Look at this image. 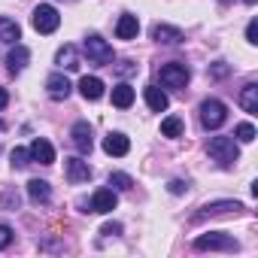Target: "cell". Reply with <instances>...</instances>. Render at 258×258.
<instances>
[{"label":"cell","instance_id":"cell-4","mask_svg":"<svg viewBox=\"0 0 258 258\" xmlns=\"http://www.w3.org/2000/svg\"><path fill=\"white\" fill-rule=\"evenodd\" d=\"M198 112H201V124L207 127V131H216V127H222L228 121V106L219 97H207Z\"/></svg>","mask_w":258,"mask_h":258},{"label":"cell","instance_id":"cell-25","mask_svg":"<svg viewBox=\"0 0 258 258\" xmlns=\"http://www.w3.org/2000/svg\"><path fill=\"white\" fill-rule=\"evenodd\" d=\"M234 134H237V143H252L255 140V124L252 121H240Z\"/></svg>","mask_w":258,"mask_h":258},{"label":"cell","instance_id":"cell-12","mask_svg":"<svg viewBox=\"0 0 258 258\" xmlns=\"http://www.w3.org/2000/svg\"><path fill=\"white\" fill-rule=\"evenodd\" d=\"M28 152H31V161H40V164H55V146H52L49 140H43V137H37V140L28 146Z\"/></svg>","mask_w":258,"mask_h":258},{"label":"cell","instance_id":"cell-6","mask_svg":"<svg viewBox=\"0 0 258 258\" xmlns=\"http://www.w3.org/2000/svg\"><path fill=\"white\" fill-rule=\"evenodd\" d=\"M31 22H34V31L37 34H55L58 25H61V16H58V10L52 4H40L34 10V19Z\"/></svg>","mask_w":258,"mask_h":258},{"label":"cell","instance_id":"cell-7","mask_svg":"<svg viewBox=\"0 0 258 258\" xmlns=\"http://www.w3.org/2000/svg\"><path fill=\"white\" fill-rule=\"evenodd\" d=\"M240 210H246L240 201H213V204L201 207V210L191 216V222H204V219H210V216H222V213H240Z\"/></svg>","mask_w":258,"mask_h":258},{"label":"cell","instance_id":"cell-2","mask_svg":"<svg viewBox=\"0 0 258 258\" xmlns=\"http://www.w3.org/2000/svg\"><path fill=\"white\" fill-rule=\"evenodd\" d=\"M82 52L88 55L91 64H97V67H112V46H109L100 34H88L85 43H82Z\"/></svg>","mask_w":258,"mask_h":258},{"label":"cell","instance_id":"cell-11","mask_svg":"<svg viewBox=\"0 0 258 258\" xmlns=\"http://www.w3.org/2000/svg\"><path fill=\"white\" fill-rule=\"evenodd\" d=\"M46 91H49L52 100H67L70 91H73V85H70V79H67L64 73H52V76L46 79Z\"/></svg>","mask_w":258,"mask_h":258},{"label":"cell","instance_id":"cell-18","mask_svg":"<svg viewBox=\"0 0 258 258\" xmlns=\"http://www.w3.org/2000/svg\"><path fill=\"white\" fill-rule=\"evenodd\" d=\"M79 94H82L85 100H100V97H103V82H100L97 76H82V79H79Z\"/></svg>","mask_w":258,"mask_h":258},{"label":"cell","instance_id":"cell-29","mask_svg":"<svg viewBox=\"0 0 258 258\" xmlns=\"http://www.w3.org/2000/svg\"><path fill=\"white\" fill-rule=\"evenodd\" d=\"M210 73H213V76H216V79H225V76H228V73H231V67H228V64H225V61H216V64H213V67H210Z\"/></svg>","mask_w":258,"mask_h":258},{"label":"cell","instance_id":"cell-28","mask_svg":"<svg viewBox=\"0 0 258 258\" xmlns=\"http://www.w3.org/2000/svg\"><path fill=\"white\" fill-rule=\"evenodd\" d=\"M13 237H16V234H13L10 225H0V249H7V246L13 243Z\"/></svg>","mask_w":258,"mask_h":258},{"label":"cell","instance_id":"cell-23","mask_svg":"<svg viewBox=\"0 0 258 258\" xmlns=\"http://www.w3.org/2000/svg\"><path fill=\"white\" fill-rule=\"evenodd\" d=\"M55 64H58V67H64V70H76V67H79L76 49H73V46H64V49L55 55Z\"/></svg>","mask_w":258,"mask_h":258},{"label":"cell","instance_id":"cell-15","mask_svg":"<svg viewBox=\"0 0 258 258\" xmlns=\"http://www.w3.org/2000/svg\"><path fill=\"white\" fill-rule=\"evenodd\" d=\"M152 40H155V43H164V46H176V43H182L185 37H182V31L173 28V25H155V28H152Z\"/></svg>","mask_w":258,"mask_h":258},{"label":"cell","instance_id":"cell-32","mask_svg":"<svg viewBox=\"0 0 258 258\" xmlns=\"http://www.w3.org/2000/svg\"><path fill=\"white\" fill-rule=\"evenodd\" d=\"M100 234H103V237H115V234H121V225H118V222L103 225V228H100Z\"/></svg>","mask_w":258,"mask_h":258},{"label":"cell","instance_id":"cell-10","mask_svg":"<svg viewBox=\"0 0 258 258\" xmlns=\"http://www.w3.org/2000/svg\"><path fill=\"white\" fill-rule=\"evenodd\" d=\"M103 152L106 155H115V158H124L127 152H131V140H127L121 131H112L103 137Z\"/></svg>","mask_w":258,"mask_h":258},{"label":"cell","instance_id":"cell-20","mask_svg":"<svg viewBox=\"0 0 258 258\" xmlns=\"http://www.w3.org/2000/svg\"><path fill=\"white\" fill-rule=\"evenodd\" d=\"M28 195H31L34 204H49L52 201V188H49L46 179H31L28 182Z\"/></svg>","mask_w":258,"mask_h":258},{"label":"cell","instance_id":"cell-14","mask_svg":"<svg viewBox=\"0 0 258 258\" xmlns=\"http://www.w3.org/2000/svg\"><path fill=\"white\" fill-rule=\"evenodd\" d=\"M137 34H140V22H137V16H131V13L118 16V22H115V37H118V40H134Z\"/></svg>","mask_w":258,"mask_h":258},{"label":"cell","instance_id":"cell-26","mask_svg":"<svg viewBox=\"0 0 258 258\" xmlns=\"http://www.w3.org/2000/svg\"><path fill=\"white\" fill-rule=\"evenodd\" d=\"M109 185L118 188V191H127V188H134V179L127 173H109Z\"/></svg>","mask_w":258,"mask_h":258},{"label":"cell","instance_id":"cell-22","mask_svg":"<svg viewBox=\"0 0 258 258\" xmlns=\"http://www.w3.org/2000/svg\"><path fill=\"white\" fill-rule=\"evenodd\" d=\"M112 103L118 106V109H127L134 103V88L127 85V82H118L115 88H112Z\"/></svg>","mask_w":258,"mask_h":258},{"label":"cell","instance_id":"cell-1","mask_svg":"<svg viewBox=\"0 0 258 258\" xmlns=\"http://www.w3.org/2000/svg\"><path fill=\"white\" fill-rule=\"evenodd\" d=\"M207 152H210V158L219 161L222 167H231V164L240 161V146H237L234 137H213L210 146H207Z\"/></svg>","mask_w":258,"mask_h":258},{"label":"cell","instance_id":"cell-21","mask_svg":"<svg viewBox=\"0 0 258 258\" xmlns=\"http://www.w3.org/2000/svg\"><path fill=\"white\" fill-rule=\"evenodd\" d=\"M240 106H243L249 115L258 112V85H255V82L243 85V91H240Z\"/></svg>","mask_w":258,"mask_h":258},{"label":"cell","instance_id":"cell-36","mask_svg":"<svg viewBox=\"0 0 258 258\" xmlns=\"http://www.w3.org/2000/svg\"><path fill=\"white\" fill-rule=\"evenodd\" d=\"M243 4H246V7H255V0H243Z\"/></svg>","mask_w":258,"mask_h":258},{"label":"cell","instance_id":"cell-17","mask_svg":"<svg viewBox=\"0 0 258 258\" xmlns=\"http://www.w3.org/2000/svg\"><path fill=\"white\" fill-rule=\"evenodd\" d=\"M143 97H146V106H149L152 112H164V109L170 106L167 94H164L158 85H146V88H143Z\"/></svg>","mask_w":258,"mask_h":258},{"label":"cell","instance_id":"cell-9","mask_svg":"<svg viewBox=\"0 0 258 258\" xmlns=\"http://www.w3.org/2000/svg\"><path fill=\"white\" fill-rule=\"evenodd\" d=\"M70 137H73V146H76L82 155H88V152L94 149V137H91V124H88V121H76V124L70 127Z\"/></svg>","mask_w":258,"mask_h":258},{"label":"cell","instance_id":"cell-13","mask_svg":"<svg viewBox=\"0 0 258 258\" xmlns=\"http://www.w3.org/2000/svg\"><path fill=\"white\" fill-rule=\"evenodd\" d=\"M28 61H31V52H28V46H22V43H16L13 52L7 55V67H10L13 76H19V73L28 67Z\"/></svg>","mask_w":258,"mask_h":258},{"label":"cell","instance_id":"cell-27","mask_svg":"<svg viewBox=\"0 0 258 258\" xmlns=\"http://www.w3.org/2000/svg\"><path fill=\"white\" fill-rule=\"evenodd\" d=\"M10 158H13V167H16V170H22V167H28V164H31V152H28V149H22V146H19V149H13V155H10Z\"/></svg>","mask_w":258,"mask_h":258},{"label":"cell","instance_id":"cell-24","mask_svg":"<svg viewBox=\"0 0 258 258\" xmlns=\"http://www.w3.org/2000/svg\"><path fill=\"white\" fill-rule=\"evenodd\" d=\"M161 134L164 137H182V118L179 115H167L161 121Z\"/></svg>","mask_w":258,"mask_h":258},{"label":"cell","instance_id":"cell-30","mask_svg":"<svg viewBox=\"0 0 258 258\" xmlns=\"http://www.w3.org/2000/svg\"><path fill=\"white\" fill-rule=\"evenodd\" d=\"M0 207H16L19 210V195L16 191H7L4 198H0Z\"/></svg>","mask_w":258,"mask_h":258},{"label":"cell","instance_id":"cell-31","mask_svg":"<svg viewBox=\"0 0 258 258\" xmlns=\"http://www.w3.org/2000/svg\"><path fill=\"white\" fill-rule=\"evenodd\" d=\"M246 40H249L252 46L258 43V22H255V19H252V22H249V28H246Z\"/></svg>","mask_w":258,"mask_h":258},{"label":"cell","instance_id":"cell-35","mask_svg":"<svg viewBox=\"0 0 258 258\" xmlns=\"http://www.w3.org/2000/svg\"><path fill=\"white\" fill-rule=\"evenodd\" d=\"M134 70V64L131 61H121V67H118V73H131Z\"/></svg>","mask_w":258,"mask_h":258},{"label":"cell","instance_id":"cell-8","mask_svg":"<svg viewBox=\"0 0 258 258\" xmlns=\"http://www.w3.org/2000/svg\"><path fill=\"white\" fill-rule=\"evenodd\" d=\"M115 204H118V198H115V191H112V188H97L85 207H88V213H112V210H115Z\"/></svg>","mask_w":258,"mask_h":258},{"label":"cell","instance_id":"cell-16","mask_svg":"<svg viewBox=\"0 0 258 258\" xmlns=\"http://www.w3.org/2000/svg\"><path fill=\"white\" fill-rule=\"evenodd\" d=\"M67 179H70L73 185L88 182V179H91V167H88V161H82V158H67Z\"/></svg>","mask_w":258,"mask_h":258},{"label":"cell","instance_id":"cell-3","mask_svg":"<svg viewBox=\"0 0 258 258\" xmlns=\"http://www.w3.org/2000/svg\"><path fill=\"white\" fill-rule=\"evenodd\" d=\"M195 249H198V252H207V249H210V252H216V249H219V252H237L240 243H237L231 234H225V231H210V234H201V237L195 240Z\"/></svg>","mask_w":258,"mask_h":258},{"label":"cell","instance_id":"cell-33","mask_svg":"<svg viewBox=\"0 0 258 258\" xmlns=\"http://www.w3.org/2000/svg\"><path fill=\"white\" fill-rule=\"evenodd\" d=\"M167 188H170L173 195H182V191L188 188V182H182V179H170V185H167Z\"/></svg>","mask_w":258,"mask_h":258},{"label":"cell","instance_id":"cell-34","mask_svg":"<svg viewBox=\"0 0 258 258\" xmlns=\"http://www.w3.org/2000/svg\"><path fill=\"white\" fill-rule=\"evenodd\" d=\"M7 103H10V91H7V88H0V112L7 109Z\"/></svg>","mask_w":258,"mask_h":258},{"label":"cell","instance_id":"cell-19","mask_svg":"<svg viewBox=\"0 0 258 258\" xmlns=\"http://www.w3.org/2000/svg\"><path fill=\"white\" fill-rule=\"evenodd\" d=\"M22 40V28H19V22H13V19H7V16H0V43H19Z\"/></svg>","mask_w":258,"mask_h":258},{"label":"cell","instance_id":"cell-5","mask_svg":"<svg viewBox=\"0 0 258 258\" xmlns=\"http://www.w3.org/2000/svg\"><path fill=\"white\" fill-rule=\"evenodd\" d=\"M158 79H161L164 88H185L188 79H191V70L185 64H179V61H170V64H164L158 70Z\"/></svg>","mask_w":258,"mask_h":258}]
</instances>
